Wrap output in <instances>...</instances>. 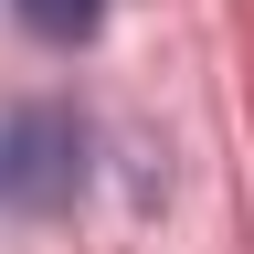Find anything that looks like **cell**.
<instances>
[{
	"instance_id": "6da1fadb",
	"label": "cell",
	"mask_w": 254,
	"mask_h": 254,
	"mask_svg": "<svg viewBox=\"0 0 254 254\" xmlns=\"http://www.w3.org/2000/svg\"><path fill=\"white\" fill-rule=\"evenodd\" d=\"M95 159H85V117L74 106H11L0 117V212L11 222H64L85 201Z\"/></svg>"
},
{
	"instance_id": "7a4b0ae2",
	"label": "cell",
	"mask_w": 254,
	"mask_h": 254,
	"mask_svg": "<svg viewBox=\"0 0 254 254\" xmlns=\"http://www.w3.org/2000/svg\"><path fill=\"white\" fill-rule=\"evenodd\" d=\"M11 11H21V32H32V43L74 53V43H95V21H106V0H11Z\"/></svg>"
}]
</instances>
